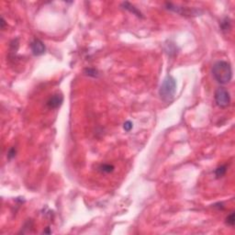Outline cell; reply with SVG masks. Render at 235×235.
Wrapping results in <instances>:
<instances>
[{"mask_svg":"<svg viewBox=\"0 0 235 235\" xmlns=\"http://www.w3.org/2000/svg\"><path fill=\"white\" fill-rule=\"evenodd\" d=\"M215 101L220 108H227L231 103V96L229 91L224 87H219L215 91Z\"/></svg>","mask_w":235,"mask_h":235,"instance_id":"cell-3","label":"cell"},{"mask_svg":"<svg viewBox=\"0 0 235 235\" xmlns=\"http://www.w3.org/2000/svg\"><path fill=\"white\" fill-rule=\"evenodd\" d=\"M132 128H133V124H132V122L130 121V120H127V121L123 124V129H124V131H131Z\"/></svg>","mask_w":235,"mask_h":235,"instance_id":"cell-12","label":"cell"},{"mask_svg":"<svg viewBox=\"0 0 235 235\" xmlns=\"http://www.w3.org/2000/svg\"><path fill=\"white\" fill-rule=\"evenodd\" d=\"M114 168H115V167H114L112 165L104 164V165H100L99 170H100L101 172H103V173H111V172H113Z\"/></svg>","mask_w":235,"mask_h":235,"instance_id":"cell-9","label":"cell"},{"mask_svg":"<svg viewBox=\"0 0 235 235\" xmlns=\"http://www.w3.org/2000/svg\"><path fill=\"white\" fill-rule=\"evenodd\" d=\"M176 92V80L172 75H167L159 89V96L161 99L166 103L171 102Z\"/></svg>","mask_w":235,"mask_h":235,"instance_id":"cell-2","label":"cell"},{"mask_svg":"<svg viewBox=\"0 0 235 235\" xmlns=\"http://www.w3.org/2000/svg\"><path fill=\"white\" fill-rule=\"evenodd\" d=\"M85 74L91 77H97L98 76V71L94 68H86L85 69Z\"/></svg>","mask_w":235,"mask_h":235,"instance_id":"cell-10","label":"cell"},{"mask_svg":"<svg viewBox=\"0 0 235 235\" xmlns=\"http://www.w3.org/2000/svg\"><path fill=\"white\" fill-rule=\"evenodd\" d=\"M15 155H16V149L13 147V148H11V149L8 151L7 157H8V159H12V158L15 157Z\"/></svg>","mask_w":235,"mask_h":235,"instance_id":"cell-13","label":"cell"},{"mask_svg":"<svg viewBox=\"0 0 235 235\" xmlns=\"http://www.w3.org/2000/svg\"><path fill=\"white\" fill-rule=\"evenodd\" d=\"M30 50H31V52H32L33 55L40 56V55H42L45 52L46 47L40 40L34 39L30 42Z\"/></svg>","mask_w":235,"mask_h":235,"instance_id":"cell-4","label":"cell"},{"mask_svg":"<svg viewBox=\"0 0 235 235\" xmlns=\"http://www.w3.org/2000/svg\"><path fill=\"white\" fill-rule=\"evenodd\" d=\"M221 28H222V29L223 31H228V30L231 29L232 24H231V20H230L229 17H225V18L222 21V23H221Z\"/></svg>","mask_w":235,"mask_h":235,"instance_id":"cell-8","label":"cell"},{"mask_svg":"<svg viewBox=\"0 0 235 235\" xmlns=\"http://www.w3.org/2000/svg\"><path fill=\"white\" fill-rule=\"evenodd\" d=\"M63 102V96L60 93H56V94L52 95L47 100L46 105L49 108L55 109V108H58L59 107H61Z\"/></svg>","mask_w":235,"mask_h":235,"instance_id":"cell-5","label":"cell"},{"mask_svg":"<svg viewBox=\"0 0 235 235\" xmlns=\"http://www.w3.org/2000/svg\"><path fill=\"white\" fill-rule=\"evenodd\" d=\"M0 23H1V28L3 29V28H5V25H6V21L4 20L3 17H1V22H0Z\"/></svg>","mask_w":235,"mask_h":235,"instance_id":"cell-14","label":"cell"},{"mask_svg":"<svg viewBox=\"0 0 235 235\" xmlns=\"http://www.w3.org/2000/svg\"><path fill=\"white\" fill-rule=\"evenodd\" d=\"M121 6H122V8H124V9L130 11L131 13H132V14L135 15L136 17H141V18H143L142 13L135 6H133L132 4H131V3H129V2H123L122 5H121Z\"/></svg>","mask_w":235,"mask_h":235,"instance_id":"cell-6","label":"cell"},{"mask_svg":"<svg viewBox=\"0 0 235 235\" xmlns=\"http://www.w3.org/2000/svg\"><path fill=\"white\" fill-rule=\"evenodd\" d=\"M227 172V165H221L215 170V176L217 178H222Z\"/></svg>","mask_w":235,"mask_h":235,"instance_id":"cell-7","label":"cell"},{"mask_svg":"<svg viewBox=\"0 0 235 235\" xmlns=\"http://www.w3.org/2000/svg\"><path fill=\"white\" fill-rule=\"evenodd\" d=\"M212 74L215 80L222 85H226L233 78V69L231 63L226 61H218L213 64Z\"/></svg>","mask_w":235,"mask_h":235,"instance_id":"cell-1","label":"cell"},{"mask_svg":"<svg viewBox=\"0 0 235 235\" xmlns=\"http://www.w3.org/2000/svg\"><path fill=\"white\" fill-rule=\"evenodd\" d=\"M226 223L230 226H233L235 223V216L234 212H232L230 215H228V217L226 218Z\"/></svg>","mask_w":235,"mask_h":235,"instance_id":"cell-11","label":"cell"}]
</instances>
